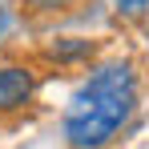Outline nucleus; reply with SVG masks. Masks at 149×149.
<instances>
[{
    "mask_svg": "<svg viewBox=\"0 0 149 149\" xmlns=\"http://www.w3.org/2000/svg\"><path fill=\"white\" fill-rule=\"evenodd\" d=\"M28 4H32L36 12H61V8H69L73 0H28Z\"/></svg>",
    "mask_w": 149,
    "mask_h": 149,
    "instance_id": "obj_4",
    "label": "nucleus"
},
{
    "mask_svg": "<svg viewBox=\"0 0 149 149\" xmlns=\"http://www.w3.org/2000/svg\"><path fill=\"white\" fill-rule=\"evenodd\" d=\"M93 52V40H65V45H52V56L56 61H77V56H89Z\"/></svg>",
    "mask_w": 149,
    "mask_h": 149,
    "instance_id": "obj_3",
    "label": "nucleus"
},
{
    "mask_svg": "<svg viewBox=\"0 0 149 149\" xmlns=\"http://www.w3.org/2000/svg\"><path fill=\"white\" fill-rule=\"evenodd\" d=\"M36 77L28 65H0V113H16L32 101Z\"/></svg>",
    "mask_w": 149,
    "mask_h": 149,
    "instance_id": "obj_2",
    "label": "nucleus"
},
{
    "mask_svg": "<svg viewBox=\"0 0 149 149\" xmlns=\"http://www.w3.org/2000/svg\"><path fill=\"white\" fill-rule=\"evenodd\" d=\"M117 8L129 12V16H137V12H145V8H149V0H117Z\"/></svg>",
    "mask_w": 149,
    "mask_h": 149,
    "instance_id": "obj_5",
    "label": "nucleus"
},
{
    "mask_svg": "<svg viewBox=\"0 0 149 149\" xmlns=\"http://www.w3.org/2000/svg\"><path fill=\"white\" fill-rule=\"evenodd\" d=\"M137 109V77L129 61L97 65L65 105V137L73 149H105Z\"/></svg>",
    "mask_w": 149,
    "mask_h": 149,
    "instance_id": "obj_1",
    "label": "nucleus"
}]
</instances>
